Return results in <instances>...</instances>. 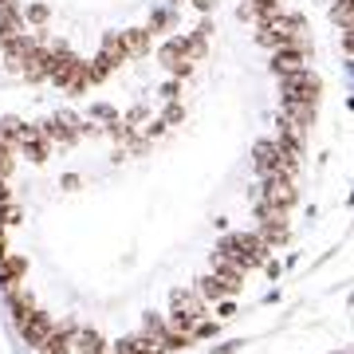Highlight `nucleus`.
<instances>
[{
  "instance_id": "6e6552de",
  "label": "nucleus",
  "mask_w": 354,
  "mask_h": 354,
  "mask_svg": "<svg viewBox=\"0 0 354 354\" xmlns=\"http://www.w3.org/2000/svg\"><path fill=\"white\" fill-rule=\"evenodd\" d=\"M79 330L71 327V323H64V327H51V335L44 339V346H39V354H71V339H75Z\"/></svg>"
},
{
  "instance_id": "473e14b6",
  "label": "nucleus",
  "mask_w": 354,
  "mask_h": 354,
  "mask_svg": "<svg viewBox=\"0 0 354 354\" xmlns=\"http://www.w3.org/2000/svg\"><path fill=\"white\" fill-rule=\"evenodd\" d=\"M4 8H16V0H0V12H4Z\"/></svg>"
},
{
  "instance_id": "423d86ee",
  "label": "nucleus",
  "mask_w": 354,
  "mask_h": 354,
  "mask_svg": "<svg viewBox=\"0 0 354 354\" xmlns=\"http://www.w3.org/2000/svg\"><path fill=\"white\" fill-rule=\"evenodd\" d=\"M48 335H51V315L36 307V311L20 323V339H24L28 346H44V339H48Z\"/></svg>"
},
{
  "instance_id": "0eeeda50",
  "label": "nucleus",
  "mask_w": 354,
  "mask_h": 354,
  "mask_svg": "<svg viewBox=\"0 0 354 354\" xmlns=\"http://www.w3.org/2000/svg\"><path fill=\"white\" fill-rule=\"evenodd\" d=\"M213 272L225 279V288H228V291H241V288H244V268L236 264V260H228V256L213 252Z\"/></svg>"
},
{
  "instance_id": "6ab92c4d",
  "label": "nucleus",
  "mask_w": 354,
  "mask_h": 354,
  "mask_svg": "<svg viewBox=\"0 0 354 354\" xmlns=\"http://www.w3.org/2000/svg\"><path fill=\"white\" fill-rule=\"evenodd\" d=\"M146 28H150V36H153V32L174 28V8H153V12H150V24H146Z\"/></svg>"
},
{
  "instance_id": "72a5a7b5",
  "label": "nucleus",
  "mask_w": 354,
  "mask_h": 354,
  "mask_svg": "<svg viewBox=\"0 0 354 354\" xmlns=\"http://www.w3.org/2000/svg\"><path fill=\"white\" fill-rule=\"evenodd\" d=\"M177 4H181V0H169V8H177Z\"/></svg>"
},
{
  "instance_id": "9d476101",
  "label": "nucleus",
  "mask_w": 354,
  "mask_h": 354,
  "mask_svg": "<svg viewBox=\"0 0 354 354\" xmlns=\"http://www.w3.org/2000/svg\"><path fill=\"white\" fill-rule=\"evenodd\" d=\"M24 272H28V260H24V256H4V260H0V288H4V291L20 288Z\"/></svg>"
},
{
  "instance_id": "b1692460",
  "label": "nucleus",
  "mask_w": 354,
  "mask_h": 354,
  "mask_svg": "<svg viewBox=\"0 0 354 354\" xmlns=\"http://www.w3.org/2000/svg\"><path fill=\"white\" fill-rule=\"evenodd\" d=\"M12 165H16V158H12V146L0 138V177H8L12 174Z\"/></svg>"
},
{
  "instance_id": "f3484780",
  "label": "nucleus",
  "mask_w": 354,
  "mask_h": 354,
  "mask_svg": "<svg viewBox=\"0 0 354 354\" xmlns=\"http://www.w3.org/2000/svg\"><path fill=\"white\" fill-rule=\"evenodd\" d=\"M75 346H79V354H106V339H102L95 327H83L75 335Z\"/></svg>"
},
{
  "instance_id": "9b49d317",
  "label": "nucleus",
  "mask_w": 354,
  "mask_h": 354,
  "mask_svg": "<svg viewBox=\"0 0 354 354\" xmlns=\"http://www.w3.org/2000/svg\"><path fill=\"white\" fill-rule=\"evenodd\" d=\"M158 59H162V67H169L174 71L181 59H189V36H174V39H165L162 51H158Z\"/></svg>"
},
{
  "instance_id": "2f4dec72",
  "label": "nucleus",
  "mask_w": 354,
  "mask_h": 354,
  "mask_svg": "<svg viewBox=\"0 0 354 354\" xmlns=\"http://www.w3.org/2000/svg\"><path fill=\"white\" fill-rule=\"evenodd\" d=\"M193 4H197V8H213V0H193Z\"/></svg>"
},
{
  "instance_id": "2eb2a0df",
  "label": "nucleus",
  "mask_w": 354,
  "mask_h": 354,
  "mask_svg": "<svg viewBox=\"0 0 354 354\" xmlns=\"http://www.w3.org/2000/svg\"><path fill=\"white\" fill-rule=\"evenodd\" d=\"M39 127H28V122H20V118H4L0 122V138L8 142V146H16V142H24V138H32Z\"/></svg>"
},
{
  "instance_id": "1a4fd4ad",
  "label": "nucleus",
  "mask_w": 354,
  "mask_h": 354,
  "mask_svg": "<svg viewBox=\"0 0 354 354\" xmlns=\"http://www.w3.org/2000/svg\"><path fill=\"white\" fill-rule=\"evenodd\" d=\"M24 12H20V4H16V8H4V12H0V48H4V44H12L16 36H24Z\"/></svg>"
},
{
  "instance_id": "a878e982",
  "label": "nucleus",
  "mask_w": 354,
  "mask_h": 354,
  "mask_svg": "<svg viewBox=\"0 0 354 354\" xmlns=\"http://www.w3.org/2000/svg\"><path fill=\"white\" fill-rule=\"evenodd\" d=\"M91 114H95V118H106V122H114V118H118V114H114V106H106V102H95V106H91Z\"/></svg>"
},
{
  "instance_id": "7ed1b4c3",
  "label": "nucleus",
  "mask_w": 354,
  "mask_h": 354,
  "mask_svg": "<svg viewBox=\"0 0 354 354\" xmlns=\"http://www.w3.org/2000/svg\"><path fill=\"white\" fill-rule=\"evenodd\" d=\"M39 130H44L51 142H64V146H71V142L83 134V118H75L71 111H55L51 118H44V122H39Z\"/></svg>"
},
{
  "instance_id": "bb28decb",
  "label": "nucleus",
  "mask_w": 354,
  "mask_h": 354,
  "mask_svg": "<svg viewBox=\"0 0 354 354\" xmlns=\"http://www.w3.org/2000/svg\"><path fill=\"white\" fill-rule=\"evenodd\" d=\"M193 335H197V339H213V335H216V323H197V327H193Z\"/></svg>"
},
{
  "instance_id": "f8f14e48",
  "label": "nucleus",
  "mask_w": 354,
  "mask_h": 354,
  "mask_svg": "<svg viewBox=\"0 0 354 354\" xmlns=\"http://www.w3.org/2000/svg\"><path fill=\"white\" fill-rule=\"evenodd\" d=\"M118 36H122V51H127L130 59H138V55L150 51V28H127Z\"/></svg>"
},
{
  "instance_id": "c756f323",
  "label": "nucleus",
  "mask_w": 354,
  "mask_h": 354,
  "mask_svg": "<svg viewBox=\"0 0 354 354\" xmlns=\"http://www.w3.org/2000/svg\"><path fill=\"white\" fill-rule=\"evenodd\" d=\"M342 48L354 55V28H346V32H342Z\"/></svg>"
},
{
  "instance_id": "a211bd4d",
  "label": "nucleus",
  "mask_w": 354,
  "mask_h": 354,
  "mask_svg": "<svg viewBox=\"0 0 354 354\" xmlns=\"http://www.w3.org/2000/svg\"><path fill=\"white\" fill-rule=\"evenodd\" d=\"M8 307H12L16 327H20V323H24V319L32 315V311H36V304H32V295H28V291H20V288H12V291H8Z\"/></svg>"
},
{
  "instance_id": "f257e3e1",
  "label": "nucleus",
  "mask_w": 354,
  "mask_h": 354,
  "mask_svg": "<svg viewBox=\"0 0 354 354\" xmlns=\"http://www.w3.org/2000/svg\"><path fill=\"white\" fill-rule=\"evenodd\" d=\"M279 91H283L279 102H311V106H319L323 83H319V75L311 71V67H304V71H295V75L279 79Z\"/></svg>"
},
{
  "instance_id": "5701e85b",
  "label": "nucleus",
  "mask_w": 354,
  "mask_h": 354,
  "mask_svg": "<svg viewBox=\"0 0 354 354\" xmlns=\"http://www.w3.org/2000/svg\"><path fill=\"white\" fill-rule=\"evenodd\" d=\"M20 221H24V209L20 205H12V201L0 205V225H20Z\"/></svg>"
},
{
  "instance_id": "39448f33",
  "label": "nucleus",
  "mask_w": 354,
  "mask_h": 354,
  "mask_svg": "<svg viewBox=\"0 0 354 354\" xmlns=\"http://www.w3.org/2000/svg\"><path fill=\"white\" fill-rule=\"evenodd\" d=\"M307 67V51L304 48H276L272 51V71H276L279 79L295 75V71H304Z\"/></svg>"
},
{
  "instance_id": "7c9ffc66",
  "label": "nucleus",
  "mask_w": 354,
  "mask_h": 354,
  "mask_svg": "<svg viewBox=\"0 0 354 354\" xmlns=\"http://www.w3.org/2000/svg\"><path fill=\"white\" fill-rule=\"evenodd\" d=\"M4 201H12V189H8V181L0 177V205H4Z\"/></svg>"
},
{
  "instance_id": "412c9836",
  "label": "nucleus",
  "mask_w": 354,
  "mask_h": 354,
  "mask_svg": "<svg viewBox=\"0 0 354 354\" xmlns=\"http://www.w3.org/2000/svg\"><path fill=\"white\" fill-rule=\"evenodd\" d=\"M102 51H111L118 64H127L130 59L127 51H122V36H118V32H106V36H102Z\"/></svg>"
},
{
  "instance_id": "c85d7f7f",
  "label": "nucleus",
  "mask_w": 354,
  "mask_h": 354,
  "mask_svg": "<svg viewBox=\"0 0 354 354\" xmlns=\"http://www.w3.org/2000/svg\"><path fill=\"white\" fill-rule=\"evenodd\" d=\"M142 118H146V111H142V106H134V111L127 114V127H134V122H142Z\"/></svg>"
},
{
  "instance_id": "4be33fe9",
  "label": "nucleus",
  "mask_w": 354,
  "mask_h": 354,
  "mask_svg": "<svg viewBox=\"0 0 354 354\" xmlns=\"http://www.w3.org/2000/svg\"><path fill=\"white\" fill-rule=\"evenodd\" d=\"M24 20H28V24H36V28H44V24L51 20V8H48V4H28V8H24Z\"/></svg>"
},
{
  "instance_id": "f03ea898",
  "label": "nucleus",
  "mask_w": 354,
  "mask_h": 354,
  "mask_svg": "<svg viewBox=\"0 0 354 354\" xmlns=\"http://www.w3.org/2000/svg\"><path fill=\"white\" fill-rule=\"evenodd\" d=\"M295 201H299V193H295V177L264 174V205H272V209H279V213H288Z\"/></svg>"
},
{
  "instance_id": "dca6fc26",
  "label": "nucleus",
  "mask_w": 354,
  "mask_h": 354,
  "mask_svg": "<svg viewBox=\"0 0 354 354\" xmlns=\"http://www.w3.org/2000/svg\"><path fill=\"white\" fill-rule=\"evenodd\" d=\"M197 295L209 299V304H216V299H225V295H232V291L225 288V279L216 276V272H209V276H201V283H197Z\"/></svg>"
},
{
  "instance_id": "aec40b11",
  "label": "nucleus",
  "mask_w": 354,
  "mask_h": 354,
  "mask_svg": "<svg viewBox=\"0 0 354 354\" xmlns=\"http://www.w3.org/2000/svg\"><path fill=\"white\" fill-rule=\"evenodd\" d=\"M165 330H169V323H165V319H162V315H146V319H142V335H150V339H153V342L162 339Z\"/></svg>"
},
{
  "instance_id": "cd10ccee",
  "label": "nucleus",
  "mask_w": 354,
  "mask_h": 354,
  "mask_svg": "<svg viewBox=\"0 0 354 354\" xmlns=\"http://www.w3.org/2000/svg\"><path fill=\"white\" fill-rule=\"evenodd\" d=\"M177 95H181V87H177V83H165V87H162V99L165 102H177Z\"/></svg>"
},
{
  "instance_id": "ddd939ff",
  "label": "nucleus",
  "mask_w": 354,
  "mask_h": 354,
  "mask_svg": "<svg viewBox=\"0 0 354 354\" xmlns=\"http://www.w3.org/2000/svg\"><path fill=\"white\" fill-rule=\"evenodd\" d=\"M20 150H24L28 162H48V158H51V138L44 134V130H36L32 138L20 142Z\"/></svg>"
},
{
  "instance_id": "393cba45",
  "label": "nucleus",
  "mask_w": 354,
  "mask_h": 354,
  "mask_svg": "<svg viewBox=\"0 0 354 354\" xmlns=\"http://www.w3.org/2000/svg\"><path fill=\"white\" fill-rule=\"evenodd\" d=\"M181 114H185V111H181L177 102H169V111L162 114V122H165V127H177V122H181Z\"/></svg>"
},
{
  "instance_id": "20e7f679",
  "label": "nucleus",
  "mask_w": 354,
  "mask_h": 354,
  "mask_svg": "<svg viewBox=\"0 0 354 354\" xmlns=\"http://www.w3.org/2000/svg\"><path fill=\"white\" fill-rule=\"evenodd\" d=\"M283 158H288V153L279 150V142H272V138H264V142H256L252 146V165H256V174L260 177L279 174V169H283Z\"/></svg>"
},
{
  "instance_id": "4468645a",
  "label": "nucleus",
  "mask_w": 354,
  "mask_h": 354,
  "mask_svg": "<svg viewBox=\"0 0 354 354\" xmlns=\"http://www.w3.org/2000/svg\"><path fill=\"white\" fill-rule=\"evenodd\" d=\"M114 354H158V342L150 335H134V339H118Z\"/></svg>"
}]
</instances>
